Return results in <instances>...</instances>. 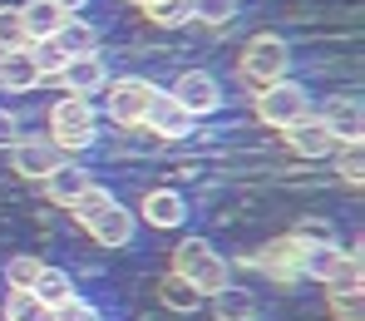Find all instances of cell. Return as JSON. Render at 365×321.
Returning <instances> with one entry per match:
<instances>
[{
    "label": "cell",
    "mask_w": 365,
    "mask_h": 321,
    "mask_svg": "<svg viewBox=\"0 0 365 321\" xmlns=\"http://www.w3.org/2000/svg\"><path fill=\"white\" fill-rule=\"evenodd\" d=\"M168 272H178L182 282H192L202 297H212V292H222V287H232V267H227V257H217L202 238H187L173 248V267Z\"/></svg>",
    "instance_id": "6da1fadb"
},
{
    "label": "cell",
    "mask_w": 365,
    "mask_h": 321,
    "mask_svg": "<svg viewBox=\"0 0 365 321\" xmlns=\"http://www.w3.org/2000/svg\"><path fill=\"white\" fill-rule=\"evenodd\" d=\"M94 138H99V109H94L89 99H74V94H64L60 104L50 109V143H55L64 158H69V153L89 148Z\"/></svg>",
    "instance_id": "7a4b0ae2"
},
{
    "label": "cell",
    "mask_w": 365,
    "mask_h": 321,
    "mask_svg": "<svg viewBox=\"0 0 365 321\" xmlns=\"http://www.w3.org/2000/svg\"><path fill=\"white\" fill-rule=\"evenodd\" d=\"M287 69H292V45H287L282 35H252V40L242 45L237 74L247 79V89H252V94H257L262 84L287 79Z\"/></svg>",
    "instance_id": "3957f363"
},
{
    "label": "cell",
    "mask_w": 365,
    "mask_h": 321,
    "mask_svg": "<svg viewBox=\"0 0 365 321\" xmlns=\"http://www.w3.org/2000/svg\"><path fill=\"white\" fill-rule=\"evenodd\" d=\"M252 99H257V119H262V124H272V128H287V124H297L302 114H311L306 89H302V84H292V79L262 84Z\"/></svg>",
    "instance_id": "277c9868"
},
{
    "label": "cell",
    "mask_w": 365,
    "mask_h": 321,
    "mask_svg": "<svg viewBox=\"0 0 365 321\" xmlns=\"http://www.w3.org/2000/svg\"><path fill=\"white\" fill-rule=\"evenodd\" d=\"M109 89V119L123 128H133V124H143V114H148V99L158 94L148 79H138V74H123V79H109L104 84Z\"/></svg>",
    "instance_id": "5b68a950"
},
{
    "label": "cell",
    "mask_w": 365,
    "mask_h": 321,
    "mask_svg": "<svg viewBox=\"0 0 365 321\" xmlns=\"http://www.w3.org/2000/svg\"><path fill=\"white\" fill-rule=\"evenodd\" d=\"M168 94L178 99L192 119H197V114H217V109H222V84H217V74H212V69H182Z\"/></svg>",
    "instance_id": "8992f818"
},
{
    "label": "cell",
    "mask_w": 365,
    "mask_h": 321,
    "mask_svg": "<svg viewBox=\"0 0 365 321\" xmlns=\"http://www.w3.org/2000/svg\"><path fill=\"white\" fill-rule=\"evenodd\" d=\"M10 163H15V173L20 178H35V183H45L60 163H69L60 148L50 143V138H20L15 148H10Z\"/></svg>",
    "instance_id": "52a82bcc"
},
{
    "label": "cell",
    "mask_w": 365,
    "mask_h": 321,
    "mask_svg": "<svg viewBox=\"0 0 365 321\" xmlns=\"http://www.w3.org/2000/svg\"><path fill=\"white\" fill-rule=\"evenodd\" d=\"M316 119L331 128V138H336V143H361V138H365V109H361V99L336 94V99H326V109H321Z\"/></svg>",
    "instance_id": "ba28073f"
},
{
    "label": "cell",
    "mask_w": 365,
    "mask_h": 321,
    "mask_svg": "<svg viewBox=\"0 0 365 321\" xmlns=\"http://www.w3.org/2000/svg\"><path fill=\"white\" fill-rule=\"evenodd\" d=\"M143 124L153 128L158 138H187L192 133V114L182 109L178 99L168 94V89H158L153 99H148V114H143Z\"/></svg>",
    "instance_id": "9c48e42d"
},
{
    "label": "cell",
    "mask_w": 365,
    "mask_h": 321,
    "mask_svg": "<svg viewBox=\"0 0 365 321\" xmlns=\"http://www.w3.org/2000/svg\"><path fill=\"white\" fill-rule=\"evenodd\" d=\"M55 79H60L74 99H94V94L109 84V69H104L99 55H79V60H64V69L55 74Z\"/></svg>",
    "instance_id": "30bf717a"
},
{
    "label": "cell",
    "mask_w": 365,
    "mask_h": 321,
    "mask_svg": "<svg viewBox=\"0 0 365 321\" xmlns=\"http://www.w3.org/2000/svg\"><path fill=\"white\" fill-rule=\"evenodd\" d=\"M133 228H138V218H133L123 203L104 208L99 218H89V223H84V233H89L99 248H128V243H133Z\"/></svg>",
    "instance_id": "8fae6325"
},
{
    "label": "cell",
    "mask_w": 365,
    "mask_h": 321,
    "mask_svg": "<svg viewBox=\"0 0 365 321\" xmlns=\"http://www.w3.org/2000/svg\"><path fill=\"white\" fill-rule=\"evenodd\" d=\"M282 133H287V148H292V153H302V158H326V153L336 148L331 128L321 124L316 114H302L297 124H287Z\"/></svg>",
    "instance_id": "7c38bea8"
},
{
    "label": "cell",
    "mask_w": 365,
    "mask_h": 321,
    "mask_svg": "<svg viewBox=\"0 0 365 321\" xmlns=\"http://www.w3.org/2000/svg\"><path fill=\"white\" fill-rule=\"evenodd\" d=\"M143 223L148 228H163V233H173L187 223V198L178 188H153L143 198Z\"/></svg>",
    "instance_id": "4fadbf2b"
},
{
    "label": "cell",
    "mask_w": 365,
    "mask_h": 321,
    "mask_svg": "<svg viewBox=\"0 0 365 321\" xmlns=\"http://www.w3.org/2000/svg\"><path fill=\"white\" fill-rule=\"evenodd\" d=\"M341 262H346V248H341V243H302V257H297V277L326 282V277H331Z\"/></svg>",
    "instance_id": "5bb4252c"
},
{
    "label": "cell",
    "mask_w": 365,
    "mask_h": 321,
    "mask_svg": "<svg viewBox=\"0 0 365 321\" xmlns=\"http://www.w3.org/2000/svg\"><path fill=\"white\" fill-rule=\"evenodd\" d=\"M40 69L30 60V50H10V55H0V89H10V94H30V89H40Z\"/></svg>",
    "instance_id": "9a60e30c"
},
{
    "label": "cell",
    "mask_w": 365,
    "mask_h": 321,
    "mask_svg": "<svg viewBox=\"0 0 365 321\" xmlns=\"http://www.w3.org/2000/svg\"><path fill=\"white\" fill-rule=\"evenodd\" d=\"M20 20H25L30 40H50L64 20H69V10H64L60 0H30V5H20Z\"/></svg>",
    "instance_id": "2e32d148"
},
{
    "label": "cell",
    "mask_w": 365,
    "mask_h": 321,
    "mask_svg": "<svg viewBox=\"0 0 365 321\" xmlns=\"http://www.w3.org/2000/svg\"><path fill=\"white\" fill-rule=\"evenodd\" d=\"M50 40H55V45L64 50V60H79V55H99V30H94L89 20H74V15L64 20V25L55 30V35H50Z\"/></svg>",
    "instance_id": "e0dca14e"
},
{
    "label": "cell",
    "mask_w": 365,
    "mask_h": 321,
    "mask_svg": "<svg viewBox=\"0 0 365 321\" xmlns=\"http://www.w3.org/2000/svg\"><path fill=\"white\" fill-rule=\"evenodd\" d=\"M297 257H302V243L297 238H277L257 253V267H267L277 282H297Z\"/></svg>",
    "instance_id": "ac0fdd59"
},
{
    "label": "cell",
    "mask_w": 365,
    "mask_h": 321,
    "mask_svg": "<svg viewBox=\"0 0 365 321\" xmlns=\"http://www.w3.org/2000/svg\"><path fill=\"white\" fill-rule=\"evenodd\" d=\"M89 183H94V178L84 173V163H60V168L45 178V198H50V203H60V208H69V203L89 188Z\"/></svg>",
    "instance_id": "d6986e66"
},
{
    "label": "cell",
    "mask_w": 365,
    "mask_h": 321,
    "mask_svg": "<svg viewBox=\"0 0 365 321\" xmlns=\"http://www.w3.org/2000/svg\"><path fill=\"white\" fill-rule=\"evenodd\" d=\"M207 302H212V317L217 321H257V297L247 287H222Z\"/></svg>",
    "instance_id": "ffe728a7"
},
{
    "label": "cell",
    "mask_w": 365,
    "mask_h": 321,
    "mask_svg": "<svg viewBox=\"0 0 365 321\" xmlns=\"http://www.w3.org/2000/svg\"><path fill=\"white\" fill-rule=\"evenodd\" d=\"M158 302H163L168 312H182V317H187V312H197V307H202L207 297H202V292H197L192 282H182L178 272H168V277L158 282Z\"/></svg>",
    "instance_id": "44dd1931"
},
{
    "label": "cell",
    "mask_w": 365,
    "mask_h": 321,
    "mask_svg": "<svg viewBox=\"0 0 365 321\" xmlns=\"http://www.w3.org/2000/svg\"><path fill=\"white\" fill-rule=\"evenodd\" d=\"M30 292H35V297H40V302H45L50 312H55L60 302H69V297H79L64 267H40V277H35V287H30Z\"/></svg>",
    "instance_id": "7402d4cb"
},
{
    "label": "cell",
    "mask_w": 365,
    "mask_h": 321,
    "mask_svg": "<svg viewBox=\"0 0 365 321\" xmlns=\"http://www.w3.org/2000/svg\"><path fill=\"white\" fill-rule=\"evenodd\" d=\"M25 45H30V30L20 20V5H0V55L25 50Z\"/></svg>",
    "instance_id": "603a6c76"
},
{
    "label": "cell",
    "mask_w": 365,
    "mask_h": 321,
    "mask_svg": "<svg viewBox=\"0 0 365 321\" xmlns=\"http://www.w3.org/2000/svg\"><path fill=\"white\" fill-rule=\"evenodd\" d=\"M5 321H55V312H50L35 292H10V302H5Z\"/></svg>",
    "instance_id": "cb8c5ba5"
},
{
    "label": "cell",
    "mask_w": 365,
    "mask_h": 321,
    "mask_svg": "<svg viewBox=\"0 0 365 321\" xmlns=\"http://www.w3.org/2000/svg\"><path fill=\"white\" fill-rule=\"evenodd\" d=\"M104 208H114V193L104 188V183H89V188H84L79 198H74V203H69V213H74L79 223H89V218H99Z\"/></svg>",
    "instance_id": "d4e9b609"
},
{
    "label": "cell",
    "mask_w": 365,
    "mask_h": 321,
    "mask_svg": "<svg viewBox=\"0 0 365 321\" xmlns=\"http://www.w3.org/2000/svg\"><path fill=\"white\" fill-rule=\"evenodd\" d=\"M143 15L153 20V25H163V30H178L192 20V5L187 0H153V5H143Z\"/></svg>",
    "instance_id": "484cf974"
},
{
    "label": "cell",
    "mask_w": 365,
    "mask_h": 321,
    "mask_svg": "<svg viewBox=\"0 0 365 321\" xmlns=\"http://www.w3.org/2000/svg\"><path fill=\"white\" fill-rule=\"evenodd\" d=\"M40 267H45V262H40V257H10V262H5V282H10V292H30V287H35V277H40Z\"/></svg>",
    "instance_id": "4316f807"
},
{
    "label": "cell",
    "mask_w": 365,
    "mask_h": 321,
    "mask_svg": "<svg viewBox=\"0 0 365 321\" xmlns=\"http://www.w3.org/2000/svg\"><path fill=\"white\" fill-rule=\"evenodd\" d=\"M192 5V20L202 25H232L237 20V0H187Z\"/></svg>",
    "instance_id": "83f0119b"
},
{
    "label": "cell",
    "mask_w": 365,
    "mask_h": 321,
    "mask_svg": "<svg viewBox=\"0 0 365 321\" xmlns=\"http://www.w3.org/2000/svg\"><path fill=\"white\" fill-rule=\"evenodd\" d=\"M25 50H30V60H35V69H40L45 79H50V74H60V69H64V50L55 45V40H30Z\"/></svg>",
    "instance_id": "f1b7e54d"
},
{
    "label": "cell",
    "mask_w": 365,
    "mask_h": 321,
    "mask_svg": "<svg viewBox=\"0 0 365 321\" xmlns=\"http://www.w3.org/2000/svg\"><path fill=\"white\" fill-rule=\"evenodd\" d=\"M326 292H361V253H346V262L326 277Z\"/></svg>",
    "instance_id": "f546056e"
},
{
    "label": "cell",
    "mask_w": 365,
    "mask_h": 321,
    "mask_svg": "<svg viewBox=\"0 0 365 321\" xmlns=\"http://www.w3.org/2000/svg\"><path fill=\"white\" fill-rule=\"evenodd\" d=\"M336 173H341L346 183H361V178H365V158H361V143H341V148H336Z\"/></svg>",
    "instance_id": "4dcf8cb0"
},
{
    "label": "cell",
    "mask_w": 365,
    "mask_h": 321,
    "mask_svg": "<svg viewBox=\"0 0 365 321\" xmlns=\"http://www.w3.org/2000/svg\"><path fill=\"white\" fill-rule=\"evenodd\" d=\"M55 321H104V312L94 302H84V297H69V302L55 307Z\"/></svg>",
    "instance_id": "1f68e13d"
},
{
    "label": "cell",
    "mask_w": 365,
    "mask_h": 321,
    "mask_svg": "<svg viewBox=\"0 0 365 321\" xmlns=\"http://www.w3.org/2000/svg\"><path fill=\"white\" fill-rule=\"evenodd\" d=\"M331 312H336V321H365L361 292H331Z\"/></svg>",
    "instance_id": "d6a6232c"
},
{
    "label": "cell",
    "mask_w": 365,
    "mask_h": 321,
    "mask_svg": "<svg viewBox=\"0 0 365 321\" xmlns=\"http://www.w3.org/2000/svg\"><path fill=\"white\" fill-rule=\"evenodd\" d=\"M292 238H297V243H336V228H331L326 218H302Z\"/></svg>",
    "instance_id": "836d02e7"
},
{
    "label": "cell",
    "mask_w": 365,
    "mask_h": 321,
    "mask_svg": "<svg viewBox=\"0 0 365 321\" xmlns=\"http://www.w3.org/2000/svg\"><path fill=\"white\" fill-rule=\"evenodd\" d=\"M25 133H20V119L10 114V109H0V148H15Z\"/></svg>",
    "instance_id": "e575fe53"
},
{
    "label": "cell",
    "mask_w": 365,
    "mask_h": 321,
    "mask_svg": "<svg viewBox=\"0 0 365 321\" xmlns=\"http://www.w3.org/2000/svg\"><path fill=\"white\" fill-rule=\"evenodd\" d=\"M128 5H138V10H143V5H153V0H128Z\"/></svg>",
    "instance_id": "d590c367"
},
{
    "label": "cell",
    "mask_w": 365,
    "mask_h": 321,
    "mask_svg": "<svg viewBox=\"0 0 365 321\" xmlns=\"http://www.w3.org/2000/svg\"><path fill=\"white\" fill-rule=\"evenodd\" d=\"M60 5H64V10H69V0H60Z\"/></svg>",
    "instance_id": "8d00e7d4"
}]
</instances>
